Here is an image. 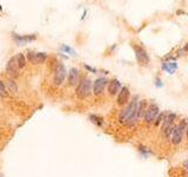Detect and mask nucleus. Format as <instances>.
Listing matches in <instances>:
<instances>
[{"label": "nucleus", "mask_w": 188, "mask_h": 177, "mask_svg": "<svg viewBox=\"0 0 188 177\" xmlns=\"http://www.w3.org/2000/svg\"><path fill=\"white\" fill-rule=\"evenodd\" d=\"M138 104H139V96H134L132 100L128 103V105L121 111L119 116L120 123L125 125H135L138 121L141 118L138 111Z\"/></svg>", "instance_id": "f257e3e1"}, {"label": "nucleus", "mask_w": 188, "mask_h": 177, "mask_svg": "<svg viewBox=\"0 0 188 177\" xmlns=\"http://www.w3.org/2000/svg\"><path fill=\"white\" fill-rule=\"evenodd\" d=\"M92 87H93V85H92L90 79H88V78H83V79H81L80 83H79L78 86H76V89H75V94H76V97L80 98V99H86V98H88L90 96V93H92Z\"/></svg>", "instance_id": "f03ea898"}, {"label": "nucleus", "mask_w": 188, "mask_h": 177, "mask_svg": "<svg viewBox=\"0 0 188 177\" xmlns=\"http://www.w3.org/2000/svg\"><path fill=\"white\" fill-rule=\"evenodd\" d=\"M187 124V121L183 119L180 124L174 125L173 132H172V143H173L174 145H178V144H180L181 142H182V139H183V130H186Z\"/></svg>", "instance_id": "7ed1b4c3"}, {"label": "nucleus", "mask_w": 188, "mask_h": 177, "mask_svg": "<svg viewBox=\"0 0 188 177\" xmlns=\"http://www.w3.org/2000/svg\"><path fill=\"white\" fill-rule=\"evenodd\" d=\"M160 114V110H159V106L157 104H149L148 108L146 110L145 115H143V121L145 123L147 124H152L154 123V121L157 119V117Z\"/></svg>", "instance_id": "20e7f679"}, {"label": "nucleus", "mask_w": 188, "mask_h": 177, "mask_svg": "<svg viewBox=\"0 0 188 177\" xmlns=\"http://www.w3.org/2000/svg\"><path fill=\"white\" fill-rule=\"evenodd\" d=\"M134 52H135V58L138 63L141 66H147L149 63V57L146 52V50L139 45H134Z\"/></svg>", "instance_id": "39448f33"}, {"label": "nucleus", "mask_w": 188, "mask_h": 177, "mask_svg": "<svg viewBox=\"0 0 188 177\" xmlns=\"http://www.w3.org/2000/svg\"><path fill=\"white\" fill-rule=\"evenodd\" d=\"M66 76H67V71H66L65 65L61 64V63H59L58 66H57V69H55V71H54V84L57 85V86H60V85L64 83Z\"/></svg>", "instance_id": "423d86ee"}, {"label": "nucleus", "mask_w": 188, "mask_h": 177, "mask_svg": "<svg viewBox=\"0 0 188 177\" xmlns=\"http://www.w3.org/2000/svg\"><path fill=\"white\" fill-rule=\"evenodd\" d=\"M47 59V54L44 53V52H28L27 54V60L31 62L34 65H38V64H42V63L46 62Z\"/></svg>", "instance_id": "0eeeda50"}, {"label": "nucleus", "mask_w": 188, "mask_h": 177, "mask_svg": "<svg viewBox=\"0 0 188 177\" xmlns=\"http://www.w3.org/2000/svg\"><path fill=\"white\" fill-rule=\"evenodd\" d=\"M6 71L9 76L12 77H17L19 75V71H20V67H19V64H18V60H17V57H12L9 60H8L7 65H6Z\"/></svg>", "instance_id": "6e6552de"}, {"label": "nucleus", "mask_w": 188, "mask_h": 177, "mask_svg": "<svg viewBox=\"0 0 188 177\" xmlns=\"http://www.w3.org/2000/svg\"><path fill=\"white\" fill-rule=\"evenodd\" d=\"M129 97H131V92H129V89L123 86L121 87V90L118 93V98H116V103L119 106H123L126 105L128 102H129Z\"/></svg>", "instance_id": "1a4fd4ad"}, {"label": "nucleus", "mask_w": 188, "mask_h": 177, "mask_svg": "<svg viewBox=\"0 0 188 177\" xmlns=\"http://www.w3.org/2000/svg\"><path fill=\"white\" fill-rule=\"evenodd\" d=\"M107 84H108V80H107L105 77L98 78V79L93 83V93H94L95 96L101 94V93L104 92V90H105V87Z\"/></svg>", "instance_id": "9d476101"}, {"label": "nucleus", "mask_w": 188, "mask_h": 177, "mask_svg": "<svg viewBox=\"0 0 188 177\" xmlns=\"http://www.w3.org/2000/svg\"><path fill=\"white\" fill-rule=\"evenodd\" d=\"M79 83H80V72L76 67H72L68 72V85L78 86Z\"/></svg>", "instance_id": "9b49d317"}, {"label": "nucleus", "mask_w": 188, "mask_h": 177, "mask_svg": "<svg viewBox=\"0 0 188 177\" xmlns=\"http://www.w3.org/2000/svg\"><path fill=\"white\" fill-rule=\"evenodd\" d=\"M176 119V115L173 114V112H168V114H166L165 115V119H164V122L161 124V129H162V132L166 130H168V129H171V128H173L174 126V121Z\"/></svg>", "instance_id": "f8f14e48"}, {"label": "nucleus", "mask_w": 188, "mask_h": 177, "mask_svg": "<svg viewBox=\"0 0 188 177\" xmlns=\"http://www.w3.org/2000/svg\"><path fill=\"white\" fill-rule=\"evenodd\" d=\"M13 39H14V41L18 44V45H25V44H28L31 41H33V40H35L37 37H35V34H28V36H19V34H13Z\"/></svg>", "instance_id": "ddd939ff"}, {"label": "nucleus", "mask_w": 188, "mask_h": 177, "mask_svg": "<svg viewBox=\"0 0 188 177\" xmlns=\"http://www.w3.org/2000/svg\"><path fill=\"white\" fill-rule=\"evenodd\" d=\"M121 90V83L118 79H112L111 82H108V93L111 96L118 94Z\"/></svg>", "instance_id": "4468645a"}, {"label": "nucleus", "mask_w": 188, "mask_h": 177, "mask_svg": "<svg viewBox=\"0 0 188 177\" xmlns=\"http://www.w3.org/2000/svg\"><path fill=\"white\" fill-rule=\"evenodd\" d=\"M162 69L165 70V71H167L169 75H173L174 71L178 69V64L176 63H164L162 64Z\"/></svg>", "instance_id": "2eb2a0df"}, {"label": "nucleus", "mask_w": 188, "mask_h": 177, "mask_svg": "<svg viewBox=\"0 0 188 177\" xmlns=\"http://www.w3.org/2000/svg\"><path fill=\"white\" fill-rule=\"evenodd\" d=\"M147 108H148L147 100H140L139 102V104H138V111H139V115H140L141 118H143V115H145Z\"/></svg>", "instance_id": "dca6fc26"}, {"label": "nucleus", "mask_w": 188, "mask_h": 177, "mask_svg": "<svg viewBox=\"0 0 188 177\" xmlns=\"http://www.w3.org/2000/svg\"><path fill=\"white\" fill-rule=\"evenodd\" d=\"M90 121L92 122L93 124H95L97 126H101L102 124H104V118L102 117H100L98 115H90Z\"/></svg>", "instance_id": "f3484780"}, {"label": "nucleus", "mask_w": 188, "mask_h": 177, "mask_svg": "<svg viewBox=\"0 0 188 177\" xmlns=\"http://www.w3.org/2000/svg\"><path fill=\"white\" fill-rule=\"evenodd\" d=\"M15 57H17V60H18V64H19V67H20V70L24 69V67H25V65H26V57H25L23 53L15 54Z\"/></svg>", "instance_id": "a211bd4d"}, {"label": "nucleus", "mask_w": 188, "mask_h": 177, "mask_svg": "<svg viewBox=\"0 0 188 177\" xmlns=\"http://www.w3.org/2000/svg\"><path fill=\"white\" fill-rule=\"evenodd\" d=\"M8 96V90L6 87V85L2 83V80H0V97L6 98Z\"/></svg>", "instance_id": "6ab92c4d"}, {"label": "nucleus", "mask_w": 188, "mask_h": 177, "mask_svg": "<svg viewBox=\"0 0 188 177\" xmlns=\"http://www.w3.org/2000/svg\"><path fill=\"white\" fill-rule=\"evenodd\" d=\"M7 87L9 91H12V92H18V86L17 84L14 83V80H8L7 82Z\"/></svg>", "instance_id": "aec40b11"}, {"label": "nucleus", "mask_w": 188, "mask_h": 177, "mask_svg": "<svg viewBox=\"0 0 188 177\" xmlns=\"http://www.w3.org/2000/svg\"><path fill=\"white\" fill-rule=\"evenodd\" d=\"M60 50L62 51V52H66V53H69L72 54V56H75V51L72 48V47L67 46V45H61Z\"/></svg>", "instance_id": "412c9836"}, {"label": "nucleus", "mask_w": 188, "mask_h": 177, "mask_svg": "<svg viewBox=\"0 0 188 177\" xmlns=\"http://www.w3.org/2000/svg\"><path fill=\"white\" fill-rule=\"evenodd\" d=\"M165 115L166 114H159V116L157 117V119L154 121V125L155 126H159V125H161L162 124V122H164V119H165Z\"/></svg>", "instance_id": "4be33fe9"}, {"label": "nucleus", "mask_w": 188, "mask_h": 177, "mask_svg": "<svg viewBox=\"0 0 188 177\" xmlns=\"http://www.w3.org/2000/svg\"><path fill=\"white\" fill-rule=\"evenodd\" d=\"M139 151L142 154V156L143 157H148V155L150 154L149 151L146 149V148H143V146H139Z\"/></svg>", "instance_id": "5701e85b"}, {"label": "nucleus", "mask_w": 188, "mask_h": 177, "mask_svg": "<svg viewBox=\"0 0 188 177\" xmlns=\"http://www.w3.org/2000/svg\"><path fill=\"white\" fill-rule=\"evenodd\" d=\"M155 85H157L158 87H162V86H164L162 82L160 80V78H157V79H155Z\"/></svg>", "instance_id": "b1692460"}, {"label": "nucleus", "mask_w": 188, "mask_h": 177, "mask_svg": "<svg viewBox=\"0 0 188 177\" xmlns=\"http://www.w3.org/2000/svg\"><path fill=\"white\" fill-rule=\"evenodd\" d=\"M85 67L88 70V71H90V72H93V73H95V72H97V70L93 69V67H90V65H87V64H85Z\"/></svg>", "instance_id": "393cba45"}, {"label": "nucleus", "mask_w": 188, "mask_h": 177, "mask_svg": "<svg viewBox=\"0 0 188 177\" xmlns=\"http://www.w3.org/2000/svg\"><path fill=\"white\" fill-rule=\"evenodd\" d=\"M182 167H183V168H185L186 170H188V160L182 163Z\"/></svg>", "instance_id": "a878e982"}, {"label": "nucleus", "mask_w": 188, "mask_h": 177, "mask_svg": "<svg viewBox=\"0 0 188 177\" xmlns=\"http://www.w3.org/2000/svg\"><path fill=\"white\" fill-rule=\"evenodd\" d=\"M186 137H187V139H188V124H187V126H186Z\"/></svg>", "instance_id": "bb28decb"}]
</instances>
